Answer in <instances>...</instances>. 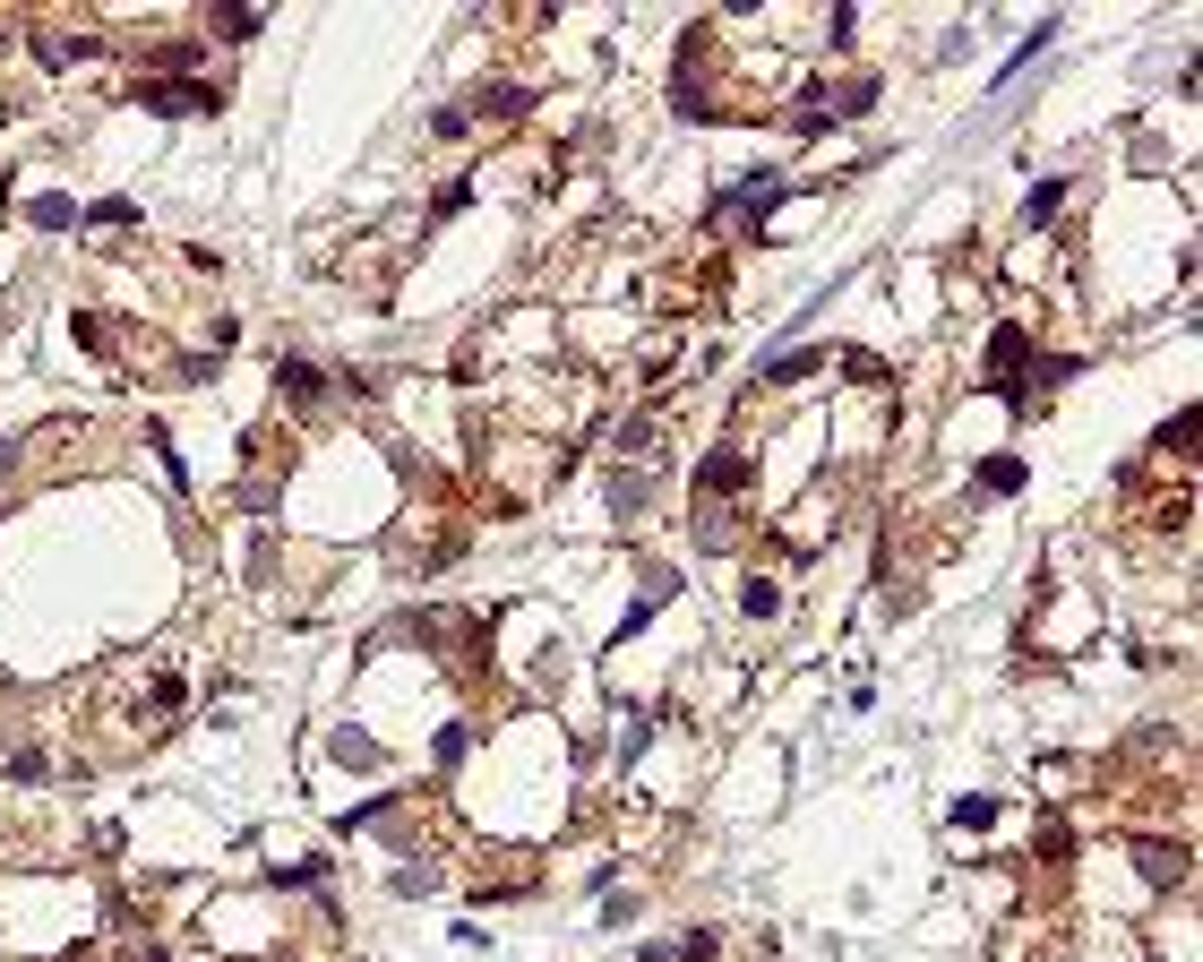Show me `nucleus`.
I'll list each match as a JSON object with an SVG mask.
<instances>
[{
  "instance_id": "nucleus-19",
  "label": "nucleus",
  "mask_w": 1203,
  "mask_h": 962,
  "mask_svg": "<svg viewBox=\"0 0 1203 962\" xmlns=\"http://www.w3.org/2000/svg\"><path fill=\"white\" fill-rule=\"evenodd\" d=\"M130 962H163V954H156V945H147V954H130Z\"/></svg>"
},
{
  "instance_id": "nucleus-9",
  "label": "nucleus",
  "mask_w": 1203,
  "mask_h": 962,
  "mask_svg": "<svg viewBox=\"0 0 1203 962\" xmlns=\"http://www.w3.org/2000/svg\"><path fill=\"white\" fill-rule=\"evenodd\" d=\"M1057 198H1066V181H1041V190L1023 198V224H1049V216H1057Z\"/></svg>"
},
{
  "instance_id": "nucleus-10",
  "label": "nucleus",
  "mask_w": 1203,
  "mask_h": 962,
  "mask_svg": "<svg viewBox=\"0 0 1203 962\" xmlns=\"http://www.w3.org/2000/svg\"><path fill=\"white\" fill-rule=\"evenodd\" d=\"M954 825H963V834H980V825H998V800H989V791H980V800H954Z\"/></svg>"
},
{
  "instance_id": "nucleus-6",
  "label": "nucleus",
  "mask_w": 1203,
  "mask_h": 962,
  "mask_svg": "<svg viewBox=\"0 0 1203 962\" xmlns=\"http://www.w3.org/2000/svg\"><path fill=\"white\" fill-rule=\"evenodd\" d=\"M980 490H989V499H1014V490H1023V464H1014V455H989V464H980Z\"/></svg>"
},
{
  "instance_id": "nucleus-14",
  "label": "nucleus",
  "mask_w": 1203,
  "mask_h": 962,
  "mask_svg": "<svg viewBox=\"0 0 1203 962\" xmlns=\"http://www.w3.org/2000/svg\"><path fill=\"white\" fill-rule=\"evenodd\" d=\"M611 508H619V515H636V508H645V481L619 473V481H611Z\"/></svg>"
},
{
  "instance_id": "nucleus-13",
  "label": "nucleus",
  "mask_w": 1203,
  "mask_h": 962,
  "mask_svg": "<svg viewBox=\"0 0 1203 962\" xmlns=\"http://www.w3.org/2000/svg\"><path fill=\"white\" fill-rule=\"evenodd\" d=\"M87 216H96V224H138V198H96Z\"/></svg>"
},
{
  "instance_id": "nucleus-16",
  "label": "nucleus",
  "mask_w": 1203,
  "mask_h": 962,
  "mask_svg": "<svg viewBox=\"0 0 1203 962\" xmlns=\"http://www.w3.org/2000/svg\"><path fill=\"white\" fill-rule=\"evenodd\" d=\"M43 773H52V765H43L34 748H18V756H9V782H43Z\"/></svg>"
},
{
  "instance_id": "nucleus-18",
  "label": "nucleus",
  "mask_w": 1203,
  "mask_h": 962,
  "mask_svg": "<svg viewBox=\"0 0 1203 962\" xmlns=\"http://www.w3.org/2000/svg\"><path fill=\"white\" fill-rule=\"evenodd\" d=\"M9 473H18V448H0V481H9Z\"/></svg>"
},
{
  "instance_id": "nucleus-11",
  "label": "nucleus",
  "mask_w": 1203,
  "mask_h": 962,
  "mask_svg": "<svg viewBox=\"0 0 1203 962\" xmlns=\"http://www.w3.org/2000/svg\"><path fill=\"white\" fill-rule=\"evenodd\" d=\"M335 756H344V765H353V773H370V765H379V748H370V739H361V731H335Z\"/></svg>"
},
{
  "instance_id": "nucleus-4",
  "label": "nucleus",
  "mask_w": 1203,
  "mask_h": 962,
  "mask_svg": "<svg viewBox=\"0 0 1203 962\" xmlns=\"http://www.w3.org/2000/svg\"><path fill=\"white\" fill-rule=\"evenodd\" d=\"M1135 868L1152 885H1177V876H1186V851H1177V842H1135Z\"/></svg>"
},
{
  "instance_id": "nucleus-1",
  "label": "nucleus",
  "mask_w": 1203,
  "mask_h": 962,
  "mask_svg": "<svg viewBox=\"0 0 1203 962\" xmlns=\"http://www.w3.org/2000/svg\"><path fill=\"white\" fill-rule=\"evenodd\" d=\"M1023 370H1032V335H1023V327H998V335H989V387H998L1006 404H1032V395H1023Z\"/></svg>"
},
{
  "instance_id": "nucleus-5",
  "label": "nucleus",
  "mask_w": 1203,
  "mask_h": 962,
  "mask_svg": "<svg viewBox=\"0 0 1203 962\" xmlns=\"http://www.w3.org/2000/svg\"><path fill=\"white\" fill-rule=\"evenodd\" d=\"M275 387H284L293 404H327V379L310 370V361H275Z\"/></svg>"
},
{
  "instance_id": "nucleus-15",
  "label": "nucleus",
  "mask_w": 1203,
  "mask_h": 962,
  "mask_svg": "<svg viewBox=\"0 0 1203 962\" xmlns=\"http://www.w3.org/2000/svg\"><path fill=\"white\" fill-rule=\"evenodd\" d=\"M215 34H224V43H250V34H259V18H250V9H224V18H215Z\"/></svg>"
},
{
  "instance_id": "nucleus-17",
  "label": "nucleus",
  "mask_w": 1203,
  "mask_h": 962,
  "mask_svg": "<svg viewBox=\"0 0 1203 962\" xmlns=\"http://www.w3.org/2000/svg\"><path fill=\"white\" fill-rule=\"evenodd\" d=\"M843 370H851L860 387H878V379H885V361H878V353H843Z\"/></svg>"
},
{
  "instance_id": "nucleus-12",
  "label": "nucleus",
  "mask_w": 1203,
  "mask_h": 962,
  "mask_svg": "<svg viewBox=\"0 0 1203 962\" xmlns=\"http://www.w3.org/2000/svg\"><path fill=\"white\" fill-rule=\"evenodd\" d=\"M524 103H533V96H524V87H490V96H482V112H499V121H517Z\"/></svg>"
},
{
  "instance_id": "nucleus-2",
  "label": "nucleus",
  "mask_w": 1203,
  "mask_h": 962,
  "mask_svg": "<svg viewBox=\"0 0 1203 962\" xmlns=\"http://www.w3.org/2000/svg\"><path fill=\"white\" fill-rule=\"evenodd\" d=\"M215 87H207V78H156V87H147V112H215Z\"/></svg>"
},
{
  "instance_id": "nucleus-8",
  "label": "nucleus",
  "mask_w": 1203,
  "mask_h": 962,
  "mask_svg": "<svg viewBox=\"0 0 1203 962\" xmlns=\"http://www.w3.org/2000/svg\"><path fill=\"white\" fill-rule=\"evenodd\" d=\"M740 610H749V619H774V610H782V593H774L765 577H749V584H740Z\"/></svg>"
},
{
  "instance_id": "nucleus-7",
  "label": "nucleus",
  "mask_w": 1203,
  "mask_h": 962,
  "mask_svg": "<svg viewBox=\"0 0 1203 962\" xmlns=\"http://www.w3.org/2000/svg\"><path fill=\"white\" fill-rule=\"evenodd\" d=\"M27 216H34V224H43V232H61V224H78V207H69L61 190H43V198H34V207H27Z\"/></svg>"
},
{
  "instance_id": "nucleus-3",
  "label": "nucleus",
  "mask_w": 1203,
  "mask_h": 962,
  "mask_svg": "<svg viewBox=\"0 0 1203 962\" xmlns=\"http://www.w3.org/2000/svg\"><path fill=\"white\" fill-rule=\"evenodd\" d=\"M696 490H705V499H731V490H749V455H740V448H714L705 464H696Z\"/></svg>"
}]
</instances>
